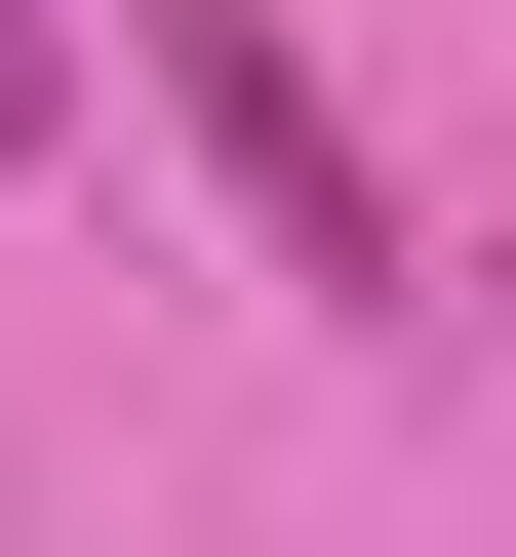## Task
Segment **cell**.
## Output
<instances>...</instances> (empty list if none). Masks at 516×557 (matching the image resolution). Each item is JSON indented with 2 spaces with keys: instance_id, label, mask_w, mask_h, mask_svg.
<instances>
[{
  "instance_id": "6da1fadb",
  "label": "cell",
  "mask_w": 516,
  "mask_h": 557,
  "mask_svg": "<svg viewBox=\"0 0 516 557\" xmlns=\"http://www.w3.org/2000/svg\"><path fill=\"white\" fill-rule=\"evenodd\" d=\"M119 40H160V120H199V160H239V239L278 278H318V319H398V160H357V120H318V40H278V0H119Z\"/></svg>"
},
{
  "instance_id": "7a4b0ae2",
  "label": "cell",
  "mask_w": 516,
  "mask_h": 557,
  "mask_svg": "<svg viewBox=\"0 0 516 557\" xmlns=\"http://www.w3.org/2000/svg\"><path fill=\"white\" fill-rule=\"evenodd\" d=\"M40 120H80V0H0V160H40Z\"/></svg>"
}]
</instances>
